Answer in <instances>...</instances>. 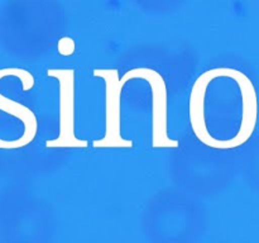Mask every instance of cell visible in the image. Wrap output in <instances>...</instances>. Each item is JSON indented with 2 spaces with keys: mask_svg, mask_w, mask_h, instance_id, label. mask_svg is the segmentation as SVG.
Listing matches in <instances>:
<instances>
[{
  "mask_svg": "<svg viewBox=\"0 0 259 243\" xmlns=\"http://www.w3.org/2000/svg\"><path fill=\"white\" fill-rule=\"evenodd\" d=\"M8 75L18 76L22 80L23 90H29L33 86V77L27 71L20 70V68H2L0 70V80ZM0 110H4L7 113L12 114V115L17 116V118L22 119L25 127L24 134L18 141H3V139H0V148H19V147H23L27 143H29L33 139V137L35 136V129H37V123H35V118L32 114V111L28 108H25L24 105H22V104L15 103V101L10 100V99L5 98L2 94H0Z\"/></svg>",
  "mask_w": 259,
  "mask_h": 243,
  "instance_id": "cell-1",
  "label": "cell"
}]
</instances>
